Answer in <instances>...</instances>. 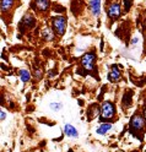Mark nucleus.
Segmentation results:
<instances>
[{"label": "nucleus", "mask_w": 146, "mask_h": 152, "mask_svg": "<svg viewBox=\"0 0 146 152\" xmlns=\"http://www.w3.org/2000/svg\"><path fill=\"white\" fill-rule=\"evenodd\" d=\"M15 5V0H0V7H1V14H7Z\"/></svg>", "instance_id": "11"}, {"label": "nucleus", "mask_w": 146, "mask_h": 152, "mask_svg": "<svg viewBox=\"0 0 146 152\" xmlns=\"http://www.w3.org/2000/svg\"><path fill=\"white\" fill-rule=\"evenodd\" d=\"M95 63H96V55L92 52H87L81 58V66L86 71H93L95 70Z\"/></svg>", "instance_id": "3"}, {"label": "nucleus", "mask_w": 146, "mask_h": 152, "mask_svg": "<svg viewBox=\"0 0 146 152\" xmlns=\"http://www.w3.org/2000/svg\"><path fill=\"white\" fill-rule=\"evenodd\" d=\"M122 5L117 1H113L109 4L108 9H107V15L111 20H117V18H119L120 15H122Z\"/></svg>", "instance_id": "5"}, {"label": "nucleus", "mask_w": 146, "mask_h": 152, "mask_svg": "<svg viewBox=\"0 0 146 152\" xmlns=\"http://www.w3.org/2000/svg\"><path fill=\"white\" fill-rule=\"evenodd\" d=\"M90 11L95 17H98L102 11V0H90Z\"/></svg>", "instance_id": "8"}, {"label": "nucleus", "mask_w": 146, "mask_h": 152, "mask_svg": "<svg viewBox=\"0 0 146 152\" xmlns=\"http://www.w3.org/2000/svg\"><path fill=\"white\" fill-rule=\"evenodd\" d=\"M111 129H112V124H111V123H104V124H101L98 128L96 129V132L98 135H106Z\"/></svg>", "instance_id": "14"}, {"label": "nucleus", "mask_w": 146, "mask_h": 152, "mask_svg": "<svg viewBox=\"0 0 146 152\" xmlns=\"http://www.w3.org/2000/svg\"><path fill=\"white\" fill-rule=\"evenodd\" d=\"M0 119H1V121L6 119V112H4V110H1V113H0Z\"/></svg>", "instance_id": "20"}, {"label": "nucleus", "mask_w": 146, "mask_h": 152, "mask_svg": "<svg viewBox=\"0 0 146 152\" xmlns=\"http://www.w3.org/2000/svg\"><path fill=\"white\" fill-rule=\"evenodd\" d=\"M34 76H36V79L38 80V79H41V76H42V70L41 69H37L36 71H34Z\"/></svg>", "instance_id": "19"}, {"label": "nucleus", "mask_w": 146, "mask_h": 152, "mask_svg": "<svg viewBox=\"0 0 146 152\" xmlns=\"http://www.w3.org/2000/svg\"><path fill=\"white\" fill-rule=\"evenodd\" d=\"M87 114H89V119L92 120L95 119L97 115H100L101 114V107H98L97 104H92V106L90 107L89 112H87Z\"/></svg>", "instance_id": "13"}, {"label": "nucleus", "mask_w": 146, "mask_h": 152, "mask_svg": "<svg viewBox=\"0 0 146 152\" xmlns=\"http://www.w3.org/2000/svg\"><path fill=\"white\" fill-rule=\"evenodd\" d=\"M54 32H55V31L53 30L52 27H44L43 30H42L41 36H42V38H43L44 41L51 42V41L54 39V37H55V33H54Z\"/></svg>", "instance_id": "10"}, {"label": "nucleus", "mask_w": 146, "mask_h": 152, "mask_svg": "<svg viewBox=\"0 0 146 152\" xmlns=\"http://www.w3.org/2000/svg\"><path fill=\"white\" fill-rule=\"evenodd\" d=\"M64 131H65V135H67L69 137H77L79 136V132H77L76 128L71 124H65L64 125Z\"/></svg>", "instance_id": "12"}, {"label": "nucleus", "mask_w": 146, "mask_h": 152, "mask_svg": "<svg viewBox=\"0 0 146 152\" xmlns=\"http://www.w3.org/2000/svg\"><path fill=\"white\" fill-rule=\"evenodd\" d=\"M115 115V106L113 104V102L111 101H104L101 104V117L100 120L104 121V120H108L114 118Z\"/></svg>", "instance_id": "1"}, {"label": "nucleus", "mask_w": 146, "mask_h": 152, "mask_svg": "<svg viewBox=\"0 0 146 152\" xmlns=\"http://www.w3.org/2000/svg\"><path fill=\"white\" fill-rule=\"evenodd\" d=\"M129 125H130V129L134 131H141V130H144V128L146 125V119L144 118L142 114L135 113L130 119Z\"/></svg>", "instance_id": "4"}, {"label": "nucleus", "mask_w": 146, "mask_h": 152, "mask_svg": "<svg viewBox=\"0 0 146 152\" xmlns=\"http://www.w3.org/2000/svg\"><path fill=\"white\" fill-rule=\"evenodd\" d=\"M51 109L53 112H55V113L60 112L63 109V103H60V102H52L51 103Z\"/></svg>", "instance_id": "17"}, {"label": "nucleus", "mask_w": 146, "mask_h": 152, "mask_svg": "<svg viewBox=\"0 0 146 152\" xmlns=\"http://www.w3.org/2000/svg\"><path fill=\"white\" fill-rule=\"evenodd\" d=\"M130 6H131V0H124V7L126 11L130 9Z\"/></svg>", "instance_id": "18"}, {"label": "nucleus", "mask_w": 146, "mask_h": 152, "mask_svg": "<svg viewBox=\"0 0 146 152\" xmlns=\"http://www.w3.org/2000/svg\"><path fill=\"white\" fill-rule=\"evenodd\" d=\"M36 25V18L32 14H26L23 17H22V20L20 22V27H21V31L23 32L26 28H33Z\"/></svg>", "instance_id": "6"}, {"label": "nucleus", "mask_w": 146, "mask_h": 152, "mask_svg": "<svg viewBox=\"0 0 146 152\" xmlns=\"http://www.w3.org/2000/svg\"><path fill=\"white\" fill-rule=\"evenodd\" d=\"M18 76H20L21 81L25 82V83L31 80V72L28 70H26V69H21L20 71H18Z\"/></svg>", "instance_id": "16"}, {"label": "nucleus", "mask_w": 146, "mask_h": 152, "mask_svg": "<svg viewBox=\"0 0 146 152\" xmlns=\"http://www.w3.org/2000/svg\"><path fill=\"white\" fill-rule=\"evenodd\" d=\"M142 115H144V118L146 119V107L144 108V110H142Z\"/></svg>", "instance_id": "21"}, {"label": "nucleus", "mask_w": 146, "mask_h": 152, "mask_svg": "<svg viewBox=\"0 0 146 152\" xmlns=\"http://www.w3.org/2000/svg\"><path fill=\"white\" fill-rule=\"evenodd\" d=\"M52 28L58 36H63L66 30V18L62 15L54 16L52 18Z\"/></svg>", "instance_id": "2"}, {"label": "nucleus", "mask_w": 146, "mask_h": 152, "mask_svg": "<svg viewBox=\"0 0 146 152\" xmlns=\"http://www.w3.org/2000/svg\"><path fill=\"white\" fill-rule=\"evenodd\" d=\"M131 92L130 91H126L124 93V96L122 98V104H123V107L126 109V108H129L131 106Z\"/></svg>", "instance_id": "15"}, {"label": "nucleus", "mask_w": 146, "mask_h": 152, "mask_svg": "<svg viewBox=\"0 0 146 152\" xmlns=\"http://www.w3.org/2000/svg\"><path fill=\"white\" fill-rule=\"evenodd\" d=\"M33 5H34V9L41 12V14H44L49 10L51 7V1L49 0H33Z\"/></svg>", "instance_id": "7"}, {"label": "nucleus", "mask_w": 146, "mask_h": 152, "mask_svg": "<svg viewBox=\"0 0 146 152\" xmlns=\"http://www.w3.org/2000/svg\"><path fill=\"white\" fill-rule=\"evenodd\" d=\"M120 77H122V72L118 68V65H112L111 71L108 72V80L111 82H117L120 80Z\"/></svg>", "instance_id": "9"}]
</instances>
